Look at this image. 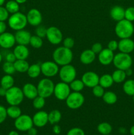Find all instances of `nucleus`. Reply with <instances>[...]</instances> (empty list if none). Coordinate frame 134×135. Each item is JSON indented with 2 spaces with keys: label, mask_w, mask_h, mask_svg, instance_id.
Returning a JSON list of instances; mask_svg holds the SVG:
<instances>
[{
  "label": "nucleus",
  "mask_w": 134,
  "mask_h": 135,
  "mask_svg": "<svg viewBox=\"0 0 134 135\" xmlns=\"http://www.w3.org/2000/svg\"><path fill=\"white\" fill-rule=\"evenodd\" d=\"M2 69L6 75H13L16 72L15 68H14V63H11V62L8 61H5L3 64Z\"/></svg>",
  "instance_id": "nucleus-38"
},
{
  "label": "nucleus",
  "mask_w": 134,
  "mask_h": 135,
  "mask_svg": "<svg viewBox=\"0 0 134 135\" xmlns=\"http://www.w3.org/2000/svg\"><path fill=\"white\" fill-rule=\"evenodd\" d=\"M7 90H6L5 88L0 86V96H1V97H5V94H6Z\"/></svg>",
  "instance_id": "nucleus-52"
},
{
  "label": "nucleus",
  "mask_w": 134,
  "mask_h": 135,
  "mask_svg": "<svg viewBox=\"0 0 134 135\" xmlns=\"http://www.w3.org/2000/svg\"><path fill=\"white\" fill-rule=\"evenodd\" d=\"M14 66L16 72L24 73L27 72L30 64L26 59H17L14 62Z\"/></svg>",
  "instance_id": "nucleus-24"
},
{
  "label": "nucleus",
  "mask_w": 134,
  "mask_h": 135,
  "mask_svg": "<svg viewBox=\"0 0 134 135\" xmlns=\"http://www.w3.org/2000/svg\"><path fill=\"white\" fill-rule=\"evenodd\" d=\"M66 135H85V132L79 127H74L67 132Z\"/></svg>",
  "instance_id": "nucleus-44"
},
{
  "label": "nucleus",
  "mask_w": 134,
  "mask_h": 135,
  "mask_svg": "<svg viewBox=\"0 0 134 135\" xmlns=\"http://www.w3.org/2000/svg\"><path fill=\"white\" fill-rule=\"evenodd\" d=\"M125 73H126V76H130L133 75V71L131 68H129L127 69H126L125 71Z\"/></svg>",
  "instance_id": "nucleus-53"
},
{
  "label": "nucleus",
  "mask_w": 134,
  "mask_h": 135,
  "mask_svg": "<svg viewBox=\"0 0 134 135\" xmlns=\"http://www.w3.org/2000/svg\"><path fill=\"white\" fill-rule=\"evenodd\" d=\"M31 36L32 34H30V32L24 29L16 31V33L14 34L16 43L17 44L24 45V46H27L30 44Z\"/></svg>",
  "instance_id": "nucleus-18"
},
{
  "label": "nucleus",
  "mask_w": 134,
  "mask_h": 135,
  "mask_svg": "<svg viewBox=\"0 0 134 135\" xmlns=\"http://www.w3.org/2000/svg\"><path fill=\"white\" fill-rule=\"evenodd\" d=\"M114 84V80L111 75L109 74H104L99 77V84L104 88H109L111 87Z\"/></svg>",
  "instance_id": "nucleus-27"
},
{
  "label": "nucleus",
  "mask_w": 134,
  "mask_h": 135,
  "mask_svg": "<svg viewBox=\"0 0 134 135\" xmlns=\"http://www.w3.org/2000/svg\"><path fill=\"white\" fill-rule=\"evenodd\" d=\"M22 135H28V134H22Z\"/></svg>",
  "instance_id": "nucleus-61"
},
{
  "label": "nucleus",
  "mask_w": 134,
  "mask_h": 135,
  "mask_svg": "<svg viewBox=\"0 0 134 135\" xmlns=\"http://www.w3.org/2000/svg\"><path fill=\"white\" fill-rule=\"evenodd\" d=\"M59 76L62 82L70 84L76 78L77 71L76 68L71 64L61 66L59 69Z\"/></svg>",
  "instance_id": "nucleus-7"
},
{
  "label": "nucleus",
  "mask_w": 134,
  "mask_h": 135,
  "mask_svg": "<svg viewBox=\"0 0 134 135\" xmlns=\"http://www.w3.org/2000/svg\"><path fill=\"white\" fill-rule=\"evenodd\" d=\"M22 90L24 97L28 100H34L35 97L38 96L37 86L32 83H26L22 87Z\"/></svg>",
  "instance_id": "nucleus-20"
},
{
  "label": "nucleus",
  "mask_w": 134,
  "mask_h": 135,
  "mask_svg": "<svg viewBox=\"0 0 134 135\" xmlns=\"http://www.w3.org/2000/svg\"><path fill=\"white\" fill-rule=\"evenodd\" d=\"M55 85L53 81L49 78L41 79L37 86L38 95L44 98H47L53 94Z\"/></svg>",
  "instance_id": "nucleus-5"
},
{
  "label": "nucleus",
  "mask_w": 134,
  "mask_h": 135,
  "mask_svg": "<svg viewBox=\"0 0 134 135\" xmlns=\"http://www.w3.org/2000/svg\"><path fill=\"white\" fill-rule=\"evenodd\" d=\"M14 79L13 76L11 75H6L2 76L0 80V86L5 88L6 90L9 89L11 87L14 86Z\"/></svg>",
  "instance_id": "nucleus-26"
},
{
  "label": "nucleus",
  "mask_w": 134,
  "mask_h": 135,
  "mask_svg": "<svg viewBox=\"0 0 134 135\" xmlns=\"http://www.w3.org/2000/svg\"><path fill=\"white\" fill-rule=\"evenodd\" d=\"M47 28H46L44 26H42V25L36 26V28L35 30V35L42 38H45V37H46V34H47Z\"/></svg>",
  "instance_id": "nucleus-41"
},
{
  "label": "nucleus",
  "mask_w": 134,
  "mask_h": 135,
  "mask_svg": "<svg viewBox=\"0 0 134 135\" xmlns=\"http://www.w3.org/2000/svg\"><path fill=\"white\" fill-rule=\"evenodd\" d=\"M27 134L28 135H37L38 134V130L35 127H32L28 131Z\"/></svg>",
  "instance_id": "nucleus-51"
},
{
  "label": "nucleus",
  "mask_w": 134,
  "mask_h": 135,
  "mask_svg": "<svg viewBox=\"0 0 134 135\" xmlns=\"http://www.w3.org/2000/svg\"><path fill=\"white\" fill-rule=\"evenodd\" d=\"M5 2V0H0V7L3 6Z\"/></svg>",
  "instance_id": "nucleus-58"
},
{
  "label": "nucleus",
  "mask_w": 134,
  "mask_h": 135,
  "mask_svg": "<svg viewBox=\"0 0 134 135\" xmlns=\"http://www.w3.org/2000/svg\"><path fill=\"white\" fill-rule=\"evenodd\" d=\"M91 50L96 54V55H98L102 50H103V47H102V44L99 42H96L94 43L91 46Z\"/></svg>",
  "instance_id": "nucleus-46"
},
{
  "label": "nucleus",
  "mask_w": 134,
  "mask_h": 135,
  "mask_svg": "<svg viewBox=\"0 0 134 135\" xmlns=\"http://www.w3.org/2000/svg\"><path fill=\"white\" fill-rule=\"evenodd\" d=\"M16 44L14 34L9 32H5L0 34V47L8 50L14 46Z\"/></svg>",
  "instance_id": "nucleus-15"
},
{
  "label": "nucleus",
  "mask_w": 134,
  "mask_h": 135,
  "mask_svg": "<svg viewBox=\"0 0 134 135\" xmlns=\"http://www.w3.org/2000/svg\"><path fill=\"white\" fill-rule=\"evenodd\" d=\"M96 58V54L91 49L85 50L80 55V61L84 65H90Z\"/></svg>",
  "instance_id": "nucleus-22"
},
{
  "label": "nucleus",
  "mask_w": 134,
  "mask_h": 135,
  "mask_svg": "<svg viewBox=\"0 0 134 135\" xmlns=\"http://www.w3.org/2000/svg\"><path fill=\"white\" fill-rule=\"evenodd\" d=\"M2 59H3V56L2 55H1V53H0V63H1V61H2Z\"/></svg>",
  "instance_id": "nucleus-59"
},
{
  "label": "nucleus",
  "mask_w": 134,
  "mask_h": 135,
  "mask_svg": "<svg viewBox=\"0 0 134 135\" xmlns=\"http://www.w3.org/2000/svg\"><path fill=\"white\" fill-rule=\"evenodd\" d=\"M118 1H122V0H118Z\"/></svg>",
  "instance_id": "nucleus-63"
},
{
  "label": "nucleus",
  "mask_w": 134,
  "mask_h": 135,
  "mask_svg": "<svg viewBox=\"0 0 134 135\" xmlns=\"http://www.w3.org/2000/svg\"><path fill=\"white\" fill-rule=\"evenodd\" d=\"M102 98L104 102L106 103V104L113 105L118 100V96L116 94L115 92L112 91H107V92H105Z\"/></svg>",
  "instance_id": "nucleus-30"
},
{
  "label": "nucleus",
  "mask_w": 134,
  "mask_h": 135,
  "mask_svg": "<svg viewBox=\"0 0 134 135\" xmlns=\"http://www.w3.org/2000/svg\"><path fill=\"white\" fill-rule=\"evenodd\" d=\"M125 19L133 22L134 21V7H130L125 9Z\"/></svg>",
  "instance_id": "nucleus-40"
},
{
  "label": "nucleus",
  "mask_w": 134,
  "mask_h": 135,
  "mask_svg": "<svg viewBox=\"0 0 134 135\" xmlns=\"http://www.w3.org/2000/svg\"><path fill=\"white\" fill-rule=\"evenodd\" d=\"M133 119H134V118H133Z\"/></svg>",
  "instance_id": "nucleus-64"
},
{
  "label": "nucleus",
  "mask_w": 134,
  "mask_h": 135,
  "mask_svg": "<svg viewBox=\"0 0 134 135\" xmlns=\"http://www.w3.org/2000/svg\"><path fill=\"white\" fill-rule=\"evenodd\" d=\"M107 48L112 51H116L118 48V42L114 40H112L108 43Z\"/></svg>",
  "instance_id": "nucleus-47"
},
{
  "label": "nucleus",
  "mask_w": 134,
  "mask_h": 135,
  "mask_svg": "<svg viewBox=\"0 0 134 135\" xmlns=\"http://www.w3.org/2000/svg\"><path fill=\"white\" fill-rule=\"evenodd\" d=\"M99 77L98 74L93 71H87L84 73L81 76V80L84 83L85 86L89 88H93L96 85L99 84Z\"/></svg>",
  "instance_id": "nucleus-13"
},
{
  "label": "nucleus",
  "mask_w": 134,
  "mask_h": 135,
  "mask_svg": "<svg viewBox=\"0 0 134 135\" xmlns=\"http://www.w3.org/2000/svg\"><path fill=\"white\" fill-rule=\"evenodd\" d=\"M8 135H19V134L17 131H11L9 132Z\"/></svg>",
  "instance_id": "nucleus-54"
},
{
  "label": "nucleus",
  "mask_w": 134,
  "mask_h": 135,
  "mask_svg": "<svg viewBox=\"0 0 134 135\" xmlns=\"http://www.w3.org/2000/svg\"><path fill=\"white\" fill-rule=\"evenodd\" d=\"M26 18H27L28 24L32 26H38L41 25L42 22V15L41 12L38 9H30L27 13Z\"/></svg>",
  "instance_id": "nucleus-14"
},
{
  "label": "nucleus",
  "mask_w": 134,
  "mask_h": 135,
  "mask_svg": "<svg viewBox=\"0 0 134 135\" xmlns=\"http://www.w3.org/2000/svg\"><path fill=\"white\" fill-rule=\"evenodd\" d=\"M71 92L69 84L59 82L55 85L53 95L55 97L60 101H65Z\"/></svg>",
  "instance_id": "nucleus-11"
},
{
  "label": "nucleus",
  "mask_w": 134,
  "mask_h": 135,
  "mask_svg": "<svg viewBox=\"0 0 134 135\" xmlns=\"http://www.w3.org/2000/svg\"><path fill=\"white\" fill-rule=\"evenodd\" d=\"M7 28V26L5 21H0V34L5 32Z\"/></svg>",
  "instance_id": "nucleus-49"
},
{
  "label": "nucleus",
  "mask_w": 134,
  "mask_h": 135,
  "mask_svg": "<svg viewBox=\"0 0 134 135\" xmlns=\"http://www.w3.org/2000/svg\"><path fill=\"white\" fill-rule=\"evenodd\" d=\"M120 52L130 54L134 51V42L131 38L120 39L118 42V48Z\"/></svg>",
  "instance_id": "nucleus-19"
},
{
  "label": "nucleus",
  "mask_w": 134,
  "mask_h": 135,
  "mask_svg": "<svg viewBox=\"0 0 134 135\" xmlns=\"http://www.w3.org/2000/svg\"><path fill=\"white\" fill-rule=\"evenodd\" d=\"M114 32L120 39L130 38L134 33V26L132 22L124 18L117 22L114 28Z\"/></svg>",
  "instance_id": "nucleus-2"
},
{
  "label": "nucleus",
  "mask_w": 134,
  "mask_h": 135,
  "mask_svg": "<svg viewBox=\"0 0 134 135\" xmlns=\"http://www.w3.org/2000/svg\"><path fill=\"white\" fill-rule=\"evenodd\" d=\"M112 63L117 69L126 71L127 69L131 68L133 59L130 54L119 52L114 55Z\"/></svg>",
  "instance_id": "nucleus-6"
},
{
  "label": "nucleus",
  "mask_w": 134,
  "mask_h": 135,
  "mask_svg": "<svg viewBox=\"0 0 134 135\" xmlns=\"http://www.w3.org/2000/svg\"><path fill=\"white\" fill-rule=\"evenodd\" d=\"M62 119V113L58 109H53L48 113V121L51 125H55L60 121Z\"/></svg>",
  "instance_id": "nucleus-28"
},
{
  "label": "nucleus",
  "mask_w": 134,
  "mask_h": 135,
  "mask_svg": "<svg viewBox=\"0 0 134 135\" xmlns=\"http://www.w3.org/2000/svg\"><path fill=\"white\" fill-rule=\"evenodd\" d=\"M5 7L6 8L9 14L12 15L19 12L20 4L18 3L15 0H9L6 3Z\"/></svg>",
  "instance_id": "nucleus-33"
},
{
  "label": "nucleus",
  "mask_w": 134,
  "mask_h": 135,
  "mask_svg": "<svg viewBox=\"0 0 134 135\" xmlns=\"http://www.w3.org/2000/svg\"><path fill=\"white\" fill-rule=\"evenodd\" d=\"M43 38L38 36L37 35H32L31 38L30 40V44H29L35 49L41 48L43 46Z\"/></svg>",
  "instance_id": "nucleus-37"
},
{
  "label": "nucleus",
  "mask_w": 134,
  "mask_h": 135,
  "mask_svg": "<svg viewBox=\"0 0 134 135\" xmlns=\"http://www.w3.org/2000/svg\"><path fill=\"white\" fill-rule=\"evenodd\" d=\"M130 133L131 135H134V125H133V126L130 128Z\"/></svg>",
  "instance_id": "nucleus-57"
},
{
  "label": "nucleus",
  "mask_w": 134,
  "mask_h": 135,
  "mask_svg": "<svg viewBox=\"0 0 134 135\" xmlns=\"http://www.w3.org/2000/svg\"><path fill=\"white\" fill-rule=\"evenodd\" d=\"M46 38L51 44L59 45L63 42V34L59 28L52 26L47 28Z\"/></svg>",
  "instance_id": "nucleus-12"
},
{
  "label": "nucleus",
  "mask_w": 134,
  "mask_h": 135,
  "mask_svg": "<svg viewBox=\"0 0 134 135\" xmlns=\"http://www.w3.org/2000/svg\"><path fill=\"white\" fill-rule=\"evenodd\" d=\"M13 53L15 55L17 59H26L30 55V51L26 46L18 44L14 47Z\"/></svg>",
  "instance_id": "nucleus-23"
},
{
  "label": "nucleus",
  "mask_w": 134,
  "mask_h": 135,
  "mask_svg": "<svg viewBox=\"0 0 134 135\" xmlns=\"http://www.w3.org/2000/svg\"><path fill=\"white\" fill-rule=\"evenodd\" d=\"M97 131L101 135L109 134L112 133V127L111 125L107 122H102L97 125Z\"/></svg>",
  "instance_id": "nucleus-34"
},
{
  "label": "nucleus",
  "mask_w": 134,
  "mask_h": 135,
  "mask_svg": "<svg viewBox=\"0 0 134 135\" xmlns=\"http://www.w3.org/2000/svg\"><path fill=\"white\" fill-rule=\"evenodd\" d=\"M53 132L54 133V134H59L61 133V128L59 125L55 124V125H54L53 127Z\"/></svg>",
  "instance_id": "nucleus-50"
},
{
  "label": "nucleus",
  "mask_w": 134,
  "mask_h": 135,
  "mask_svg": "<svg viewBox=\"0 0 134 135\" xmlns=\"http://www.w3.org/2000/svg\"><path fill=\"white\" fill-rule=\"evenodd\" d=\"M16 60H17V58H16L15 55H14L13 52H9L5 55V61H6L14 63Z\"/></svg>",
  "instance_id": "nucleus-48"
},
{
  "label": "nucleus",
  "mask_w": 134,
  "mask_h": 135,
  "mask_svg": "<svg viewBox=\"0 0 134 135\" xmlns=\"http://www.w3.org/2000/svg\"><path fill=\"white\" fill-rule=\"evenodd\" d=\"M53 59L59 66L70 64L73 60V53L70 49L64 46L58 47L53 53Z\"/></svg>",
  "instance_id": "nucleus-1"
},
{
  "label": "nucleus",
  "mask_w": 134,
  "mask_h": 135,
  "mask_svg": "<svg viewBox=\"0 0 134 135\" xmlns=\"http://www.w3.org/2000/svg\"><path fill=\"white\" fill-rule=\"evenodd\" d=\"M110 15L112 19L116 22L122 21L125 18V9L120 5H115L110 9Z\"/></svg>",
  "instance_id": "nucleus-21"
},
{
  "label": "nucleus",
  "mask_w": 134,
  "mask_h": 135,
  "mask_svg": "<svg viewBox=\"0 0 134 135\" xmlns=\"http://www.w3.org/2000/svg\"><path fill=\"white\" fill-rule=\"evenodd\" d=\"M112 77L114 83H117V84H120V83H122L125 81L126 77V74L125 73V71L120 69L115 70L114 72L112 74Z\"/></svg>",
  "instance_id": "nucleus-31"
},
{
  "label": "nucleus",
  "mask_w": 134,
  "mask_h": 135,
  "mask_svg": "<svg viewBox=\"0 0 134 135\" xmlns=\"http://www.w3.org/2000/svg\"><path fill=\"white\" fill-rule=\"evenodd\" d=\"M7 117V108H5L3 105H0V124H2L6 120Z\"/></svg>",
  "instance_id": "nucleus-45"
},
{
  "label": "nucleus",
  "mask_w": 134,
  "mask_h": 135,
  "mask_svg": "<svg viewBox=\"0 0 134 135\" xmlns=\"http://www.w3.org/2000/svg\"><path fill=\"white\" fill-rule=\"evenodd\" d=\"M7 23L10 28L15 31L24 29L28 25L26 15L21 12L12 14L8 18Z\"/></svg>",
  "instance_id": "nucleus-3"
},
{
  "label": "nucleus",
  "mask_w": 134,
  "mask_h": 135,
  "mask_svg": "<svg viewBox=\"0 0 134 135\" xmlns=\"http://www.w3.org/2000/svg\"><path fill=\"white\" fill-rule=\"evenodd\" d=\"M9 17V13L5 7H0V21H7Z\"/></svg>",
  "instance_id": "nucleus-43"
},
{
  "label": "nucleus",
  "mask_w": 134,
  "mask_h": 135,
  "mask_svg": "<svg viewBox=\"0 0 134 135\" xmlns=\"http://www.w3.org/2000/svg\"><path fill=\"white\" fill-rule=\"evenodd\" d=\"M32 121L34 125L36 127H43L49 123L48 113L45 111H38L32 117Z\"/></svg>",
  "instance_id": "nucleus-16"
},
{
  "label": "nucleus",
  "mask_w": 134,
  "mask_h": 135,
  "mask_svg": "<svg viewBox=\"0 0 134 135\" xmlns=\"http://www.w3.org/2000/svg\"><path fill=\"white\" fill-rule=\"evenodd\" d=\"M132 99H133V101L134 102V95H133L132 96Z\"/></svg>",
  "instance_id": "nucleus-60"
},
{
  "label": "nucleus",
  "mask_w": 134,
  "mask_h": 135,
  "mask_svg": "<svg viewBox=\"0 0 134 135\" xmlns=\"http://www.w3.org/2000/svg\"><path fill=\"white\" fill-rule=\"evenodd\" d=\"M59 66L54 61H46L41 64V72L46 78L54 77L59 74Z\"/></svg>",
  "instance_id": "nucleus-10"
},
{
  "label": "nucleus",
  "mask_w": 134,
  "mask_h": 135,
  "mask_svg": "<svg viewBox=\"0 0 134 135\" xmlns=\"http://www.w3.org/2000/svg\"><path fill=\"white\" fill-rule=\"evenodd\" d=\"M14 127L20 132H27L31 127H34L32 117L27 114H22L14 119Z\"/></svg>",
  "instance_id": "nucleus-9"
},
{
  "label": "nucleus",
  "mask_w": 134,
  "mask_h": 135,
  "mask_svg": "<svg viewBox=\"0 0 134 135\" xmlns=\"http://www.w3.org/2000/svg\"><path fill=\"white\" fill-rule=\"evenodd\" d=\"M65 102L68 108L71 109H78L84 105L85 98L81 92H71Z\"/></svg>",
  "instance_id": "nucleus-8"
},
{
  "label": "nucleus",
  "mask_w": 134,
  "mask_h": 135,
  "mask_svg": "<svg viewBox=\"0 0 134 135\" xmlns=\"http://www.w3.org/2000/svg\"><path fill=\"white\" fill-rule=\"evenodd\" d=\"M70 88L71 91L72 92H81L84 90L85 85H84V83L81 80V79H75L74 80H72L70 83L69 84Z\"/></svg>",
  "instance_id": "nucleus-35"
},
{
  "label": "nucleus",
  "mask_w": 134,
  "mask_h": 135,
  "mask_svg": "<svg viewBox=\"0 0 134 135\" xmlns=\"http://www.w3.org/2000/svg\"><path fill=\"white\" fill-rule=\"evenodd\" d=\"M32 105L34 109L40 110L43 109L45 105V98L38 95L34 100H32Z\"/></svg>",
  "instance_id": "nucleus-36"
},
{
  "label": "nucleus",
  "mask_w": 134,
  "mask_h": 135,
  "mask_svg": "<svg viewBox=\"0 0 134 135\" xmlns=\"http://www.w3.org/2000/svg\"><path fill=\"white\" fill-rule=\"evenodd\" d=\"M28 76L32 79L38 78L41 75V64L39 63H34L29 66L27 72Z\"/></svg>",
  "instance_id": "nucleus-25"
},
{
  "label": "nucleus",
  "mask_w": 134,
  "mask_h": 135,
  "mask_svg": "<svg viewBox=\"0 0 134 135\" xmlns=\"http://www.w3.org/2000/svg\"><path fill=\"white\" fill-rule=\"evenodd\" d=\"M114 51H111L109 49H103L99 54H98V59L99 63L102 65H109L112 63L114 59Z\"/></svg>",
  "instance_id": "nucleus-17"
},
{
  "label": "nucleus",
  "mask_w": 134,
  "mask_h": 135,
  "mask_svg": "<svg viewBox=\"0 0 134 135\" xmlns=\"http://www.w3.org/2000/svg\"><path fill=\"white\" fill-rule=\"evenodd\" d=\"M119 132L122 134H125L126 133V129L123 127H120L119 129Z\"/></svg>",
  "instance_id": "nucleus-55"
},
{
  "label": "nucleus",
  "mask_w": 134,
  "mask_h": 135,
  "mask_svg": "<svg viewBox=\"0 0 134 135\" xmlns=\"http://www.w3.org/2000/svg\"><path fill=\"white\" fill-rule=\"evenodd\" d=\"M7 117H9L13 119H16L22 115V111L19 108V105H9L7 108Z\"/></svg>",
  "instance_id": "nucleus-29"
},
{
  "label": "nucleus",
  "mask_w": 134,
  "mask_h": 135,
  "mask_svg": "<svg viewBox=\"0 0 134 135\" xmlns=\"http://www.w3.org/2000/svg\"><path fill=\"white\" fill-rule=\"evenodd\" d=\"M15 1L20 5V4H23L24 3H26L27 1V0H15Z\"/></svg>",
  "instance_id": "nucleus-56"
},
{
  "label": "nucleus",
  "mask_w": 134,
  "mask_h": 135,
  "mask_svg": "<svg viewBox=\"0 0 134 135\" xmlns=\"http://www.w3.org/2000/svg\"><path fill=\"white\" fill-rule=\"evenodd\" d=\"M92 93L95 97L102 98L105 93V88L99 84H97L95 86L92 88Z\"/></svg>",
  "instance_id": "nucleus-39"
},
{
  "label": "nucleus",
  "mask_w": 134,
  "mask_h": 135,
  "mask_svg": "<svg viewBox=\"0 0 134 135\" xmlns=\"http://www.w3.org/2000/svg\"><path fill=\"white\" fill-rule=\"evenodd\" d=\"M74 40L72 38H71V37H66V38H65L63 40V46L66 47V48L70 49V50L72 48H73L74 46Z\"/></svg>",
  "instance_id": "nucleus-42"
},
{
  "label": "nucleus",
  "mask_w": 134,
  "mask_h": 135,
  "mask_svg": "<svg viewBox=\"0 0 134 135\" xmlns=\"http://www.w3.org/2000/svg\"><path fill=\"white\" fill-rule=\"evenodd\" d=\"M5 98L9 105H19L23 102L24 96L21 88L14 86L7 90Z\"/></svg>",
  "instance_id": "nucleus-4"
},
{
  "label": "nucleus",
  "mask_w": 134,
  "mask_h": 135,
  "mask_svg": "<svg viewBox=\"0 0 134 135\" xmlns=\"http://www.w3.org/2000/svg\"><path fill=\"white\" fill-rule=\"evenodd\" d=\"M122 88L126 95L132 96L134 95V80L129 79L123 82Z\"/></svg>",
  "instance_id": "nucleus-32"
},
{
  "label": "nucleus",
  "mask_w": 134,
  "mask_h": 135,
  "mask_svg": "<svg viewBox=\"0 0 134 135\" xmlns=\"http://www.w3.org/2000/svg\"><path fill=\"white\" fill-rule=\"evenodd\" d=\"M105 135H111L110 134H105Z\"/></svg>",
  "instance_id": "nucleus-62"
}]
</instances>
